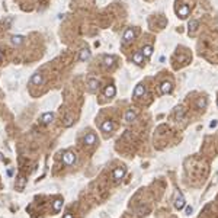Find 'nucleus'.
Listing matches in <instances>:
<instances>
[{
  "mask_svg": "<svg viewBox=\"0 0 218 218\" xmlns=\"http://www.w3.org/2000/svg\"><path fill=\"white\" fill-rule=\"evenodd\" d=\"M173 205H175L176 209H183L185 208L186 204H185V198H183V195H182V192H176V193H175Z\"/></svg>",
  "mask_w": 218,
  "mask_h": 218,
  "instance_id": "1",
  "label": "nucleus"
},
{
  "mask_svg": "<svg viewBox=\"0 0 218 218\" xmlns=\"http://www.w3.org/2000/svg\"><path fill=\"white\" fill-rule=\"evenodd\" d=\"M74 162H76V154H74L73 151H66V153L63 154V163H64L66 166L74 164Z\"/></svg>",
  "mask_w": 218,
  "mask_h": 218,
  "instance_id": "2",
  "label": "nucleus"
},
{
  "mask_svg": "<svg viewBox=\"0 0 218 218\" xmlns=\"http://www.w3.org/2000/svg\"><path fill=\"white\" fill-rule=\"evenodd\" d=\"M135 38V31L133 28H128L127 31H125V34H124V38H122V44L124 45H127V44H130V42H133V39Z\"/></svg>",
  "mask_w": 218,
  "mask_h": 218,
  "instance_id": "3",
  "label": "nucleus"
},
{
  "mask_svg": "<svg viewBox=\"0 0 218 218\" xmlns=\"http://www.w3.org/2000/svg\"><path fill=\"white\" fill-rule=\"evenodd\" d=\"M96 141H98V137H96V134H93V133L86 134L83 138V143L86 146H93V144H96Z\"/></svg>",
  "mask_w": 218,
  "mask_h": 218,
  "instance_id": "4",
  "label": "nucleus"
},
{
  "mask_svg": "<svg viewBox=\"0 0 218 218\" xmlns=\"http://www.w3.org/2000/svg\"><path fill=\"white\" fill-rule=\"evenodd\" d=\"M114 122L112 121H103L101 125V130L103 131V133H112L114 131Z\"/></svg>",
  "mask_w": 218,
  "mask_h": 218,
  "instance_id": "5",
  "label": "nucleus"
},
{
  "mask_svg": "<svg viewBox=\"0 0 218 218\" xmlns=\"http://www.w3.org/2000/svg\"><path fill=\"white\" fill-rule=\"evenodd\" d=\"M87 86H89V90H90V92H96V90L99 89V80L90 77V79L87 80Z\"/></svg>",
  "mask_w": 218,
  "mask_h": 218,
  "instance_id": "6",
  "label": "nucleus"
},
{
  "mask_svg": "<svg viewBox=\"0 0 218 218\" xmlns=\"http://www.w3.org/2000/svg\"><path fill=\"white\" fill-rule=\"evenodd\" d=\"M103 93H105V96H106V98H114V96H115V93H117V89H115V86L109 84V86H106V87H105Z\"/></svg>",
  "mask_w": 218,
  "mask_h": 218,
  "instance_id": "7",
  "label": "nucleus"
},
{
  "mask_svg": "<svg viewBox=\"0 0 218 218\" xmlns=\"http://www.w3.org/2000/svg\"><path fill=\"white\" fill-rule=\"evenodd\" d=\"M41 121H42L44 125H50L51 122L54 121V114H52V112H45V114L42 115V118H41Z\"/></svg>",
  "mask_w": 218,
  "mask_h": 218,
  "instance_id": "8",
  "label": "nucleus"
},
{
  "mask_svg": "<svg viewBox=\"0 0 218 218\" xmlns=\"http://www.w3.org/2000/svg\"><path fill=\"white\" fill-rule=\"evenodd\" d=\"M42 82H44V77H42L41 73H35V74H32V77H31V83L32 84L39 86V84H42Z\"/></svg>",
  "mask_w": 218,
  "mask_h": 218,
  "instance_id": "9",
  "label": "nucleus"
},
{
  "mask_svg": "<svg viewBox=\"0 0 218 218\" xmlns=\"http://www.w3.org/2000/svg\"><path fill=\"white\" fill-rule=\"evenodd\" d=\"M125 167H117L114 170V179L115 180H119V179H122L124 176H125Z\"/></svg>",
  "mask_w": 218,
  "mask_h": 218,
  "instance_id": "10",
  "label": "nucleus"
},
{
  "mask_svg": "<svg viewBox=\"0 0 218 218\" xmlns=\"http://www.w3.org/2000/svg\"><path fill=\"white\" fill-rule=\"evenodd\" d=\"M172 89H173V84L170 83V82H164V83H162V87H160V90H162V93H163V95L170 93V92H172Z\"/></svg>",
  "mask_w": 218,
  "mask_h": 218,
  "instance_id": "11",
  "label": "nucleus"
},
{
  "mask_svg": "<svg viewBox=\"0 0 218 218\" xmlns=\"http://www.w3.org/2000/svg\"><path fill=\"white\" fill-rule=\"evenodd\" d=\"M135 118H137V112L133 109H128L125 114V122H133V121H135Z\"/></svg>",
  "mask_w": 218,
  "mask_h": 218,
  "instance_id": "12",
  "label": "nucleus"
},
{
  "mask_svg": "<svg viewBox=\"0 0 218 218\" xmlns=\"http://www.w3.org/2000/svg\"><path fill=\"white\" fill-rule=\"evenodd\" d=\"M89 58H90V51H89V48H83V50L80 51V54H79V60L80 61H86Z\"/></svg>",
  "mask_w": 218,
  "mask_h": 218,
  "instance_id": "13",
  "label": "nucleus"
},
{
  "mask_svg": "<svg viewBox=\"0 0 218 218\" xmlns=\"http://www.w3.org/2000/svg\"><path fill=\"white\" fill-rule=\"evenodd\" d=\"M144 93H146L144 86H143V84H138V86L134 89V93H133V95H134V98H140V96H143Z\"/></svg>",
  "mask_w": 218,
  "mask_h": 218,
  "instance_id": "14",
  "label": "nucleus"
},
{
  "mask_svg": "<svg viewBox=\"0 0 218 218\" xmlns=\"http://www.w3.org/2000/svg\"><path fill=\"white\" fill-rule=\"evenodd\" d=\"M175 118H176V121H182V119L185 118V108H182V106L176 108V112H175Z\"/></svg>",
  "mask_w": 218,
  "mask_h": 218,
  "instance_id": "15",
  "label": "nucleus"
},
{
  "mask_svg": "<svg viewBox=\"0 0 218 218\" xmlns=\"http://www.w3.org/2000/svg\"><path fill=\"white\" fill-rule=\"evenodd\" d=\"M114 57L112 55H105L103 57V64H105V67H112L114 66Z\"/></svg>",
  "mask_w": 218,
  "mask_h": 218,
  "instance_id": "16",
  "label": "nucleus"
},
{
  "mask_svg": "<svg viewBox=\"0 0 218 218\" xmlns=\"http://www.w3.org/2000/svg\"><path fill=\"white\" fill-rule=\"evenodd\" d=\"M133 61H134L135 64H141V63L144 61V55H143V52H135L134 55H133Z\"/></svg>",
  "mask_w": 218,
  "mask_h": 218,
  "instance_id": "17",
  "label": "nucleus"
},
{
  "mask_svg": "<svg viewBox=\"0 0 218 218\" xmlns=\"http://www.w3.org/2000/svg\"><path fill=\"white\" fill-rule=\"evenodd\" d=\"M63 208V199H55L52 202V209L54 212H60V209Z\"/></svg>",
  "mask_w": 218,
  "mask_h": 218,
  "instance_id": "18",
  "label": "nucleus"
},
{
  "mask_svg": "<svg viewBox=\"0 0 218 218\" xmlns=\"http://www.w3.org/2000/svg\"><path fill=\"white\" fill-rule=\"evenodd\" d=\"M177 13H179V16L180 17H186L188 15H189V7H188L186 4H182L180 9L177 10Z\"/></svg>",
  "mask_w": 218,
  "mask_h": 218,
  "instance_id": "19",
  "label": "nucleus"
},
{
  "mask_svg": "<svg viewBox=\"0 0 218 218\" xmlns=\"http://www.w3.org/2000/svg\"><path fill=\"white\" fill-rule=\"evenodd\" d=\"M22 42H23V36H20V35L12 36V44H13V45H20Z\"/></svg>",
  "mask_w": 218,
  "mask_h": 218,
  "instance_id": "20",
  "label": "nucleus"
},
{
  "mask_svg": "<svg viewBox=\"0 0 218 218\" xmlns=\"http://www.w3.org/2000/svg\"><path fill=\"white\" fill-rule=\"evenodd\" d=\"M73 124H74V118H73V117H70V115H68V117L66 118V119H64V122H63V125H64L66 128H68V127H71Z\"/></svg>",
  "mask_w": 218,
  "mask_h": 218,
  "instance_id": "21",
  "label": "nucleus"
},
{
  "mask_svg": "<svg viewBox=\"0 0 218 218\" xmlns=\"http://www.w3.org/2000/svg\"><path fill=\"white\" fill-rule=\"evenodd\" d=\"M151 52H153V47H151V45H146L144 50H143V55H144V57H150Z\"/></svg>",
  "mask_w": 218,
  "mask_h": 218,
  "instance_id": "22",
  "label": "nucleus"
},
{
  "mask_svg": "<svg viewBox=\"0 0 218 218\" xmlns=\"http://www.w3.org/2000/svg\"><path fill=\"white\" fill-rule=\"evenodd\" d=\"M196 106H198L199 109H204V108L206 106V99H205V98H199L198 102H196Z\"/></svg>",
  "mask_w": 218,
  "mask_h": 218,
  "instance_id": "23",
  "label": "nucleus"
},
{
  "mask_svg": "<svg viewBox=\"0 0 218 218\" xmlns=\"http://www.w3.org/2000/svg\"><path fill=\"white\" fill-rule=\"evenodd\" d=\"M198 25H199V23H198V20H190V22H189V25H188V26H189V31H192V32H193V31H196Z\"/></svg>",
  "mask_w": 218,
  "mask_h": 218,
  "instance_id": "24",
  "label": "nucleus"
},
{
  "mask_svg": "<svg viewBox=\"0 0 218 218\" xmlns=\"http://www.w3.org/2000/svg\"><path fill=\"white\" fill-rule=\"evenodd\" d=\"M23 185H25V179H23V177H19V183H17V188H19V189H22V188H23Z\"/></svg>",
  "mask_w": 218,
  "mask_h": 218,
  "instance_id": "25",
  "label": "nucleus"
},
{
  "mask_svg": "<svg viewBox=\"0 0 218 218\" xmlns=\"http://www.w3.org/2000/svg\"><path fill=\"white\" fill-rule=\"evenodd\" d=\"M192 212H193V208H192L190 205H188V206H186V214H188V215H190Z\"/></svg>",
  "mask_w": 218,
  "mask_h": 218,
  "instance_id": "26",
  "label": "nucleus"
},
{
  "mask_svg": "<svg viewBox=\"0 0 218 218\" xmlns=\"http://www.w3.org/2000/svg\"><path fill=\"white\" fill-rule=\"evenodd\" d=\"M217 125H218V121H215V119H214V121H212V122L209 124V128H215Z\"/></svg>",
  "mask_w": 218,
  "mask_h": 218,
  "instance_id": "27",
  "label": "nucleus"
},
{
  "mask_svg": "<svg viewBox=\"0 0 218 218\" xmlns=\"http://www.w3.org/2000/svg\"><path fill=\"white\" fill-rule=\"evenodd\" d=\"M63 218H73V215H71L70 212H67V214H64V217Z\"/></svg>",
  "mask_w": 218,
  "mask_h": 218,
  "instance_id": "28",
  "label": "nucleus"
},
{
  "mask_svg": "<svg viewBox=\"0 0 218 218\" xmlns=\"http://www.w3.org/2000/svg\"><path fill=\"white\" fill-rule=\"evenodd\" d=\"M0 160H3V154L1 153H0Z\"/></svg>",
  "mask_w": 218,
  "mask_h": 218,
  "instance_id": "29",
  "label": "nucleus"
},
{
  "mask_svg": "<svg viewBox=\"0 0 218 218\" xmlns=\"http://www.w3.org/2000/svg\"><path fill=\"white\" fill-rule=\"evenodd\" d=\"M0 57H1V51H0Z\"/></svg>",
  "mask_w": 218,
  "mask_h": 218,
  "instance_id": "30",
  "label": "nucleus"
}]
</instances>
